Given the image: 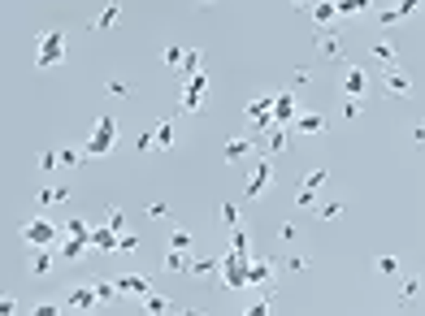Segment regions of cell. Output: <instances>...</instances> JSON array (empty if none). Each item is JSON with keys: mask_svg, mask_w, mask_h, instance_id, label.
I'll return each mask as SVG.
<instances>
[{"mask_svg": "<svg viewBox=\"0 0 425 316\" xmlns=\"http://www.w3.org/2000/svg\"><path fill=\"white\" fill-rule=\"evenodd\" d=\"M113 147H118V118L105 113V118L96 122L91 139L83 143V152H87V160H100V156H113Z\"/></svg>", "mask_w": 425, "mask_h": 316, "instance_id": "6da1fadb", "label": "cell"}, {"mask_svg": "<svg viewBox=\"0 0 425 316\" xmlns=\"http://www.w3.org/2000/svg\"><path fill=\"white\" fill-rule=\"evenodd\" d=\"M61 234L65 230L57 225V221H48V217H30V221H22L18 225V239L35 252V247H53V243H61Z\"/></svg>", "mask_w": 425, "mask_h": 316, "instance_id": "7a4b0ae2", "label": "cell"}, {"mask_svg": "<svg viewBox=\"0 0 425 316\" xmlns=\"http://www.w3.org/2000/svg\"><path fill=\"white\" fill-rule=\"evenodd\" d=\"M61 61H65V30H44L39 53H35V70H53Z\"/></svg>", "mask_w": 425, "mask_h": 316, "instance_id": "3957f363", "label": "cell"}, {"mask_svg": "<svg viewBox=\"0 0 425 316\" xmlns=\"http://www.w3.org/2000/svg\"><path fill=\"white\" fill-rule=\"evenodd\" d=\"M183 82H187V87H183V95H178V118H195V113H200V100L208 91V74L200 70V74H191Z\"/></svg>", "mask_w": 425, "mask_h": 316, "instance_id": "277c9868", "label": "cell"}, {"mask_svg": "<svg viewBox=\"0 0 425 316\" xmlns=\"http://www.w3.org/2000/svg\"><path fill=\"white\" fill-rule=\"evenodd\" d=\"M243 118L252 122V130H273V91L269 95H252L248 104H243Z\"/></svg>", "mask_w": 425, "mask_h": 316, "instance_id": "5b68a950", "label": "cell"}, {"mask_svg": "<svg viewBox=\"0 0 425 316\" xmlns=\"http://www.w3.org/2000/svg\"><path fill=\"white\" fill-rule=\"evenodd\" d=\"M269 187H273V160L260 156V160H252V169H248V199L269 195Z\"/></svg>", "mask_w": 425, "mask_h": 316, "instance_id": "8992f818", "label": "cell"}, {"mask_svg": "<svg viewBox=\"0 0 425 316\" xmlns=\"http://www.w3.org/2000/svg\"><path fill=\"white\" fill-rule=\"evenodd\" d=\"M338 91L347 95V100H365V91H369V70H361V65H343Z\"/></svg>", "mask_w": 425, "mask_h": 316, "instance_id": "52a82bcc", "label": "cell"}, {"mask_svg": "<svg viewBox=\"0 0 425 316\" xmlns=\"http://www.w3.org/2000/svg\"><path fill=\"white\" fill-rule=\"evenodd\" d=\"M273 273H278L273 256H252V264H248V290H265L273 281Z\"/></svg>", "mask_w": 425, "mask_h": 316, "instance_id": "ba28073f", "label": "cell"}, {"mask_svg": "<svg viewBox=\"0 0 425 316\" xmlns=\"http://www.w3.org/2000/svg\"><path fill=\"white\" fill-rule=\"evenodd\" d=\"M313 48L321 53V61H343V35H338V26H317Z\"/></svg>", "mask_w": 425, "mask_h": 316, "instance_id": "9c48e42d", "label": "cell"}, {"mask_svg": "<svg viewBox=\"0 0 425 316\" xmlns=\"http://www.w3.org/2000/svg\"><path fill=\"white\" fill-rule=\"evenodd\" d=\"M382 87H386L390 100H413V95H417V78H413V74H404V70H386Z\"/></svg>", "mask_w": 425, "mask_h": 316, "instance_id": "30bf717a", "label": "cell"}, {"mask_svg": "<svg viewBox=\"0 0 425 316\" xmlns=\"http://www.w3.org/2000/svg\"><path fill=\"white\" fill-rule=\"evenodd\" d=\"M296 118H300L296 91H273V122L278 126H296Z\"/></svg>", "mask_w": 425, "mask_h": 316, "instance_id": "8fae6325", "label": "cell"}, {"mask_svg": "<svg viewBox=\"0 0 425 316\" xmlns=\"http://www.w3.org/2000/svg\"><path fill=\"white\" fill-rule=\"evenodd\" d=\"M252 152H256V139L230 135V139H226V147H221V160L226 165H243V160H252Z\"/></svg>", "mask_w": 425, "mask_h": 316, "instance_id": "7c38bea8", "label": "cell"}, {"mask_svg": "<svg viewBox=\"0 0 425 316\" xmlns=\"http://www.w3.org/2000/svg\"><path fill=\"white\" fill-rule=\"evenodd\" d=\"M291 135H296L291 126H273L269 135H265V143H260V147H265V156H282V152H291V147H296V143H291Z\"/></svg>", "mask_w": 425, "mask_h": 316, "instance_id": "4fadbf2b", "label": "cell"}, {"mask_svg": "<svg viewBox=\"0 0 425 316\" xmlns=\"http://www.w3.org/2000/svg\"><path fill=\"white\" fill-rule=\"evenodd\" d=\"M70 195H74V187H70V182H53V187H39V195H35V208L70 204Z\"/></svg>", "mask_w": 425, "mask_h": 316, "instance_id": "5bb4252c", "label": "cell"}, {"mask_svg": "<svg viewBox=\"0 0 425 316\" xmlns=\"http://www.w3.org/2000/svg\"><path fill=\"white\" fill-rule=\"evenodd\" d=\"M118 22H122V0H109V5L87 22V35H96V30H109V26H118Z\"/></svg>", "mask_w": 425, "mask_h": 316, "instance_id": "9a60e30c", "label": "cell"}, {"mask_svg": "<svg viewBox=\"0 0 425 316\" xmlns=\"http://www.w3.org/2000/svg\"><path fill=\"white\" fill-rule=\"evenodd\" d=\"M152 139H156V152H170V147L178 143V118H161L152 126Z\"/></svg>", "mask_w": 425, "mask_h": 316, "instance_id": "2e32d148", "label": "cell"}, {"mask_svg": "<svg viewBox=\"0 0 425 316\" xmlns=\"http://www.w3.org/2000/svg\"><path fill=\"white\" fill-rule=\"evenodd\" d=\"M291 130H296V135H325V130H330V118H325V113H300Z\"/></svg>", "mask_w": 425, "mask_h": 316, "instance_id": "e0dca14e", "label": "cell"}, {"mask_svg": "<svg viewBox=\"0 0 425 316\" xmlns=\"http://www.w3.org/2000/svg\"><path fill=\"white\" fill-rule=\"evenodd\" d=\"M369 57L378 65H386V70H399V48L386 44V39H369Z\"/></svg>", "mask_w": 425, "mask_h": 316, "instance_id": "ac0fdd59", "label": "cell"}, {"mask_svg": "<svg viewBox=\"0 0 425 316\" xmlns=\"http://www.w3.org/2000/svg\"><path fill=\"white\" fill-rule=\"evenodd\" d=\"M96 304H100L96 286H74L70 295H65V308H70V312H87V308H96Z\"/></svg>", "mask_w": 425, "mask_h": 316, "instance_id": "d6986e66", "label": "cell"}, {"mask_svg": "<svg viewBox=\"0 0 425 316\" xmlns=\"http://www.w3.org/2000/svg\"><path fill=\"white\" fill-rule=\"evenodd\" d=\"M308 13H313L317 26H338V0H313Z\"/></svg>", "mask_w": 425, "mask_h": 316, "instance_id": "ffe728a7", "label": "cell"}, {"mask_svg": "<svg viewBox=\"0 0 425 316\" xmlns=\"http://www.w3.org/2000/svg\"><path fill=\"white\" fill-rule=\"evenodd\" d=\"M118 290L122 295H152V277L148 273H126V277H118Z\"/></svg>", "mask_w": 425, "mask_h": 316, "instance_id": "44dd1931", "label": "cell"}, {"mask_svg": "<svg viewBox=\"0 0 425 316\" xmlns=\"http://www.w3.org/2000/svg\"><path fill=\"white\" fill-rule=\"evenodd\" d=\"M118 230H113L109 221L100 225V230H91V247H96V252H105V256H113V252H118Z\"/></svg>", "mask_w": 425, "mask_h": 316, "instance_id": "7402d4cb", "label": "cell"}, {"mask_svg": "<svg viewBox=\"0 0 425 316\" xmlns=\"http://www.w3.org/2000/svg\"><path fill=\"white\" fill-rule=\"evenodd\" d=\"M61 252H53V247H35V256H30V277H48L53 273V264H57Z\"/></svg>", "mask_w": 425, "mask_h": 316, "instance_id": "603a6c76", "label": "cell"}, {"mask_svg": "<svg viewBox=\"0 0 425 316\" xmlns=\"http://www.w3.org/2000/svg\"><path fill=\"white\" fill-rule=\"evenodd\" d=\"M161 269H165V273H191V260H187L183 247H170V252L161 256Z\"/></svg>", "mask_w": 425, "mask_h": 316, "instance_id": "cb8c5ba5", "label": "cell"}, {"mask_svg": "<svg viewBox=\"0 0 425 316\" xmlns=\"http://www.w3.org/2000/svg\"><path fill=\"white\" fill-rule=\"evenodd\" d=\"M87 247H91V239H78V234H70V243H61L57 252H61V260H83V256H87Z\"/></svg>", "mask_w": 425, "mask_h": 316, "instance_id": "d4e9b609", "label": "cell"}, {"mask_svg": "<svg viewBox=\"0 0 425 316\" xmlns=\"http://www.w3.org/2000/svg\"><path fill=\"white\" fill-rule=\"evenodd\" d=\"M200 70H204V53H200V48H187L183 65H178V78H191V74H200Z\"/></svg>", "mask_w": 425, "mask_h": 316, "instance_id": "484cf974", "label": "cell"}, {"mask_svg": "<svg viewBox=\"0 0 425 316\" xmlns=\"http://www.w3.org/2000/svg\"><path fill=\"white\" fill-rule=\"evenodd\" d=\"M373 269H378L382 277H399L404 264H399V256H395V252H382V256H373Z\"/></svg>", "mask_w": 425, "mask_h": 316, "instance_id": "4316f807", "label": "cell"}, {"mask_svg": "<svg viewBox=\"0 0 425 316\" xmlns=\"http://www.w3.org/2000/svg\"><path fill=\"white\" fill-rule=\"evenodd\" d=\"M343 212H347V204H343V199H325V204L313 208V217H321V221H338Z\"/></svg>", "mask_w": 425, "mask_h": 316, "instance_id": "83f0119b", "label": "cell"}, {"mask_svg": "<svg viewBox=\"0 0 425 316\" xmlns=\"http://www.w3.org/2000/svg\"><path fill=\"white\" fill-rule=\"evenodd\" d=\"M217 225H226V230L243 225V208H239V204H221V208H217Z\"/></svg>", "mask_w": 425, "mask_h": 316, "instance_id": "f1b7e54d", "label": "cell"}, {"mask_svg": "<svg viewBox=\"0 0 425 316\" xmlns=\"http://www.w3.org/2000/svg\"><path fill=\"white\" fill-rule=\"evenodd\" d=\"M183 57H187L183 44H165V48H161V61H165V70H174V74H178V65H183Z\"/></svg>", "mask_w": 425, "mask_h": 316, "instance_id": "f546056e", "label": "cell"}, {"mask_svg": "<svg viewBox=\"0 0 425 316\" xmlns=\"http://www.w3.org/2000/svg\"><path fill=\"white\" fill-rule=\"evenodd\" d=\"M57 152H61V169H74V165H83V160H87L83 147H70V143H61Z\"/></svg>", "mask_w": 425, "mask_h": 316, "instance_id": "4dcf8cb0", "label": "cell"}, {"mask_svg": "<svg viewBox=\"0 0 425 316\" xmlns=\"http://www.w3.org/2000/svg\"><path fill=\"white\" fill-rule=\"evenodd\" d=\"M373 0H338V18H356V13H369Z\"/></svg>", "mask_w": 425, "mask_h": 316, "instance_id": "1f68e13d", "label": "cell"}, {"mask_svg": "<svg viewBox=\"0 0 425 316\" xmlns=\"http://www.w3.org/2000/svg\"><path fill=\"white\" fill-rule=\"evenodd\" d=\"M91 286H96V295H100V304H113V299L122 295V290H118V281H109V277H96Z\"/></svg>", "mask_w": 425, "mask_h": 316, "instance_id": "d6a6232c", "label": "cell"}, {"mask_svg": "<svg viewBox=\"0 0 425 316\" xmlns=\"http://www.w3.org/2000/svg\"><path fill=\"white\" fill-rule=\"evenodd\" d=\"M221 269V256H212V260H191V273L187 277H208V273H217Z\"/></svg>", "mask_w": 425, "mask_h": 316, "instance_id": "836d02e7", "label": "cell"}, {"mask_svg": "<svg viewBox=\"0 0 425 316\" xmlns=\"http://www.w3.org/2000/svg\"><path fill=\"white\" fill-rule=\"evenodd\" d=\"M417 295H421V277H417V273H408V277H404V286H399V304H413Z\"/></svg>", "mask_w": 425, "mask_h": 316, "instance_id": "e575fe53", "label": "cell"}, {"mask_svg": "<svg viewBox=\"0 0 425 316\" xmlns=\"http://www.w3.org/2000/svg\"><path fill=\"white\" fill-rule=\"evenodd\" d=\"M170 247H183V252H191V247H195V234H191V230H183V225H174V230H170Z\"/></svg>", "mask_w": 425, "mask_h": 316, "instance_id": "d590c367", "label": "cell"}, {"mask_svg": "<svg viewBox=\"0 0 425 316\" xmlns=\"http://www.w3.org/2000/svg\"><path fill=\"white\" fill-rule=\"evenodd\" d=\"M325 182H330V169H308L304 174V191H321Z\"/></svg>", "mask_w": 425, "mask_h": 316, "instance_id": "8d00e7d4", "label": "cell"}, {"mask_svg": "<svg viewBox=\"0 0 425 316\" xmlns=\"http://www.w3.org/2000/svg\"><path fill=\"white\" fill-rule=\"evenodd\" d=\"M139 304H143V312H170V308H174V304H170L165 295H143Z\"/></svg>", "mask_w": 425, "mask_h": 316, "instance_id": "74e56055", "label": "cell"}, {"mask_svg": "<svg viewBox=\"0 0 425 316\" xmlns=\"http://www.w3.org/2000/svg\"><path fill=\"white\" fill-rule=\"evenodd\" d=\"M57 165H61V152H57V147H44V152H39V174H53Z\"/></svg>", "mask_w": 425, "mask_h": 316, "instance_id": "f35d334b", "label": "cell"}, {"mask_svg": "<svg viewBox=\"0 0 425 316\" xmlns=\"http://www.w3.org/2000/svg\"><path fill=\"white\" fill-rule=\"evenodd\" d=\"M105 95L126 100V95H130V82H126V78H109V82H105Z\"/></svg>", "mask_w": 425, "mask_h": 316, "instance_id": "ab89813d", "label": "cell"}, {"mask_svg": "<svg viewBox=\"0 0 425 316\" xmlns=\"http://www.w3.org/2000/svg\"><path fill=\"white\" fill-rule=\"evenodd\" d=\"M252 316H265V312H273V290L265 286V295H260V299H252V308H248Z\"/></svg>", "mask_w": 425, "mask_h": 316, "instance_id": "60d3db41", "label": "cell"}, {"mask_svg": "<svg viewBox=\"0 0 425 316\" xmlns=\"http://www.w3.org/2000/svg\"><path fill=\"white\" fill-rule=\"evenodd\" d=\"M61 230H65V234H78V239H91V225H87L83 217H70V221H65Z\"/></svg>", "mask_w": 425, "mask_h": 316, "instance_id": "b9f144b4", "label": "cell"}, {"mask_svg": "<svg viewBox=\"0 0 425 316\" xmlns=\"http://www.w3.org/2000/svg\"><path fill=\"white\" fill-rule=\"evenodd\" d=\"M365 118V100H347L343 104V122H361Z\"/></svg>", "mask_w": 425, "mask_h": 316, "instance_id": "7bdbcfd3", "label": "cell"}, {"mask_svg": "<svg viewBox=\"0 0 425 316\" xmlns=\"http://www.w3.org/2000/svg\"><path fill=\"white\" fill-rule=\"evenodd\" d=\"M373 22H378V26L386 30V26H399L404 18H399V9H378V13H373Z\"/></svg>", "mask_w": 425, "mask_h": 316, "instance_id": "ee69618b", "label": "cell"}, {"mask_svg": "<svg viewBox=\"0 0 425 316\" xmlns=\"http://www.w3.org/2000/svg\"><path fill=\"white\" fill-rule=\"evenodd\" d=\"M308 264L313 260H308L304 252H296V256H287V273H308Z\"/></svg>", "mask_w": 425, "mask_h": 316, "instance_id": "f6af8a7d", "label": "cell"}, {"mask_svg": "<svg viewBox=\"0 0 425 316\" xmlns=\"http://www.w3.org/2000/svg\"><path fill=\"white\" fill-rule=\"evenodd\" d=\"M300 239V225L296 221H282V225H278V243H296Z\"/></svg>", "mask_w": 425, "mask_h": 316, "instance_id": "bcb514c9", "label": "cell"}, {"mask_svg": "<svg viewBox=\"0 0 425 316\" xmlns=\"http://www.w3.org/2000/svg\"><path fill=\"white\" fill-rule=\"evenodd\" d=\"M109 225H113V230H118V234H126V212H122L118 204H113V208H109Z\"/></svg>", "mask_w": 425, "mask_h": 316, "instance_id": "7dc6e473", "label": "cell"}, {"mask_svg": "<svg viewBox=\"0 0 425 316\" xmlns=\"http://www.w3.org/2000/svg\"><path fill=\"white\" fill-rule=\"evenodd\" d=\"M291 82H296V87H308V82H313V70H308V65H296V70H291Z\"/></svg>", "mask_w": 425, "mask_h": 316, "instance_id": "c3c4849f", "label": "cell"}, {"mask_svg": "<svg viewBox=\"0 0 425 316\" xmlns=\"http://www.w3.org/2000/svg\"><path fill=\"white\" fill-rule=\"evenodd\" d=\"M143 212H148L152 221H165V217H170V204H161V199H156V204H148V208H143Z\"/></svg>", "mask_w": 425, "mask_h": 316, "instance_id": "681fc988", "label": "cell"}, {"mask_svg": "<svg viewBox=\"0 0 425 316\" xmlns=\"http://www.w3.org/2000/svg\"><path fill=\"white\" fill-rule=\"evenodd\" d=\"M296 204H300V208H308V212H313V208H317V191H304V187H300V195H296Z\"/></svg>", "mask_w": 425, "mask_h": 316, "instance_id": "f907efd6", "label": "cell"}, {"mask_svg": "<svg viewBox=\"0 0 425 316\" xmlns=\"http://www.w3.org/2000/svg\"><path fill=\"white\" fill-rule=\"evenodd\" d=\"M118 252H126V256L139 252V234H122V239H118Z\"/></svg>", "mask_w": 425, "mask_h": 316, "instance_id": "816d5d0a", "label": "cell"}, {"mask_svg": "<svg viewBox=\"0 0 425 316\" xmlns=\"http://www.w3.org/2000/svg\"><path fill=\"white\" fill-rule=\"evenodd\" d=\"M421 5H425V0H399L395 9H399V18H413V13H417Z\"/></svg>", "mask_w": 425, "mask_h": 316, "instance_id": "f5cc1de1", "label": "cell"}, {"mask_svg": "<svg viewBox=\"0 0 425 316\" xmlns=\"http://www.w3.org/2000/svg\"><path fill=\"white\" fill-rule=\"evenodd\" d=\"M413 147H421V152H425V122L413 126Z\"/></svg>", "mask_w": 425, "mask_h": 316, "instance_id": "db71d44e", "label": "cell"}, {"mask_svg": "<svg viewBox=\"0 0 425 316\" xmlns=\"http://www.w3.org/2000/svg\"><path fill=\"white\" fill-rule=\"evenodd\" d=\"M0 312H5V316H13V312H18V299H13V295H5V299H0Z\"/></svg>", "mask_w": 425, "mask_h": 316, "instance_id": "11a10c76", "label": "cell"}, {"mask_svg": "<svg viewBox=\"0 0 425 316\" xmlns=\"http://www.w3.org/2000/svg\"><path fill=\"white\" fill-rule=\"evenodd\" d=\"M61 308H65V304H39V308H35V316H57Z\"/></svg>", "mask_w": 425, "mask_h": 316, "instance_id": "9f6ffc18", "label": "cell"}, {"mask_svg": "<svg viewBox=\"0 0 425 316\" xmlns=\"http://www.w3.org/2000/svg\"><path fill=\"white\" fill-rule=\"evenodd\" d=\"M291 5H296V9H308V5H313V0H291Z\"/></svg>", "mask_w": 425, "mask_h": 316, "instance_id": "6f0895ef", "label": "cell"}, {"mask_svg": "<svg viewBox=\"0 0 425 316\" xmlns=\"http://www.w3.org/2000/svg\"><path fill=\"white\" fill-rule=\"evenodd\" d=\"M200 5H212V0H200Z\"/></svg>", "mask_w": 425, "mask_h": 316, "instance_id": "680465c9", "label": "cell"}]
</instances>
